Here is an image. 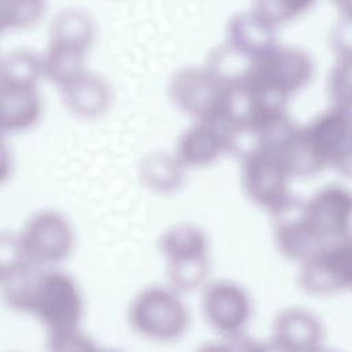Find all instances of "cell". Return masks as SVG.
Listing matches in <instances>:
<instances>
[{
	"label": "cell",
	"instance_id": "cell-15",
	"mask_svg": "<svg viewBox=\"0 0 352 352\" xmlns=\"http://www.w3.org/2000/svg\"><path fill=\"white\" fill-rule=\"evenodd\" d=\"M318 0H253L252 10L279 30L312 10Z\"/></svg>",
	"mask_w": 352,
	"mask_h": 352
},
{
	"label": "cell",
	"instance_id": "cell-2",
	"mask_svg": "<svg viewBox=\"0 0 352 352\" xmlns=\"http://www.w3.org/2000/svg\"><path fill=\"white\" fill-rule=\"evenodd\" d=\"M314 72L308 52L278 43L254 59L248 82L270 103L287 107V102L309 85Z\"/></svg>",
	"mask_w": 352,
	"mask_h": 352
},
{
	"label": "cell",
	"instance_id": "cell-17",
	"mask_svg": "<svg viewBox=\"0 0 352 352\" xmlns=\"http://www.w3.org/2000/svg\"><path fill=\"white\" fill-rule=\"evenodd\" d=\"M331 106L352 113V54L337 55L327 78Z\"/></svg>",
	"mask_w": 352,
	"mask_h": 352
},
{
	"label": "cell",
	"instance_id": "cell-4",
	"mask_svg": "<svg viewBox=\"0 0 352 352\" xmlns=\"http://www.w3.org/2000/svg\"><path fill=\"white\" fill-rule=\"evenodd\" d=\"M18 239L26 261L40 267H56L70 256L74 246L72 224L55 210L33 214L18 234Z\"/></svg>",
	"mask_w": 352,
	"mask_h": 352
},
{
	"label": "cell",
	"instance_id": "cell-9",
	"mask_svg": "<svg viewBox=\"0 0 352 352\" xmlns=\"http://www.w3.org/2000/svg\"><path fill=\"white\" fill-rule=\"evenodd\" d=\"M271 212L274 213L278 245L290 258L302 263L324 245L308 221L305 202L293 201L287 197Z\"/></svg>",
	"mask_w": 352,
	"mask_h": 352
},
{
	"label": "cell",
	"instance_id": "cell-1",
	"mask_svg": "<svg viewBox=\"0 0 352 352\" xmlns=\"http://www.w3.org/2000/svg\"><path fill=\"white\" fill-rule=\"evenodd\" d=\"M4 301L40 320L52 334L76 330L82 314L77 283L56 267L25 263L1 280Z\"/></svg>",
	"mask_w": 352,
	"mask_h": 352
},
{
	"label": "cell",
	"instance_id": "cell-18",
	"mask_svg": "<svg viewBox=\"0 0 352 352\" xmlns=\"http://www.w3.org/2000/svg\"><path fill=\"white\" fill-rule=\"evenodd\" d=\"M330 43L336 56L352 54V18L340 16L331 30Z\"/></svg>",
	"mask_w": 352,
	"mask_h": 352
},
{
	"label": "cell",
	"instance_id": "cell-22",
	"mask_svg": "<svg viewBox=\"0 0 352 352\" xmlns=\"http://www.w3.org/2000/svg\"><path fill=\"white\" fill-rule=\"evenodd\" d=\"M198 352H227L226 348L223 346L221 341L220 342H212V344H206L204 346H201L198 349Z\"/></svg>",
	"mask_w": 352,
	"mask_h": 352
},
{
	"label": "cell",
	"instance_id": "cell-11",
	"mask_svg": "<svg viewBox=\"0 0 352 352\" xmlns=\"http://www.w3.org/2000/svg\"><path fill=\"white\" fill-rule=\"evenodd\" d=\"M272 340L290 352H309L322 345V324L311 312L289 308L275 319Z\"/></svg>",
	"mask_w": 352,
	"mask_h": 352
},
{
	"label": "cell",
	"instance_id": "cell-21",
	"mask_svg": "<svg viewBox=\"0 0 352 352\" xmlns=\"http://www.w3.org/2000/svg\"><path fill=\"white\" fill-rule=\"evenodd\" d=\"M258 352H290L289 349H286L283 345L278 344L276 341L271 340L267 344H260V349Z\"/></svg>",
	"mask_w": 352,
	"mask_h": 352
},
{
	"label": "cell",
	"instance_id": "cell-5",
	"mask_svg": "<svg viewBox=\"0 0 352 352\" xmlns=\"http://www.w3.org/2000/svg\"><path fill=\"white\" fill-rule=\"evenodd\" d=\"M301 264L300 279L311 293L352 289V242L324 243Z\"/></svg>",
	"mask_w": 352,
	"mask_h": 352
},
{
	"label": "cell",
	"instance_id": "cell-12",
	"mask_svg": "<svg viewBox=\"0 0 352 352\" xmlns=\"http://www.w3.org/2000/svg\"><path fill=\"white\" fill-rule=\"evenodd\" d=\"M276 29L258 16L252 8L235 15L228 25V44L257 59L278 44Z\"/></svg>",
	"mask_w": 352,
	"mask_h": 352
},
{
	"label": "cell",
	"instance_id": "cell-14",
	"mask_svg": "<svg viewBox=\"0 0 352 352\" xmlns=\"http://www.w3.org/2000/svg\"><path fill=\"white\" fill-rule=\"evenodd\" d=\"M37 117L36 98L22 87H10L0 94V131H18Z\"/></svg>",
	"mask_w": 352,
	"mask_h": 352
},
{
	"label": "cell",
	"instance_id": "cell-8",
	"mask_svg": "<svg viewBox=\"0 0 352 352\" xmlns=\"http://www.w3.org/2000/svg\"><path fill=\"white\" fill-rule=\"evenodd\" d=\"M202 312L214 330L228 336L242 331L250 315V301L238 285L216 280L206 285L204 290Z\"/></svg>",
	"mask_w": 352,
	"mask_h": 352
},
{
	"label": "cell",
	"instance_id": "cell-13",
	"mask_svg": "<svg viewBox=\"0 0 352 352\" xmlns=\"http://www.w3.org/2000/svg\"><path fill=\"white\" fill-rule=\"evenodd\" d=\"M160 250L168 265L208 257V238L192 224H177L168 228L160 239Z\"/></svg>",
	"mask_w": 352,
	"mask_h": 352
},
{
	"label": "cell",
	"instance_id": "cell-10",
	"mask_svg": "<svg viewBox=\"0 0 352 352\" xmlns=\"http://www.w3.org/2000/svg\"><path fill=\"white\" fill-rule=\"evenodd\" d=\"M228 148L230 138L226 126L216 118L199 120L180 138L175 157L187 169L205 166Z\"/></svg>",
	"mask_w": 352,
	"mask_h": 352
},
{
	"label": "cell",
	"instance_id": "cell-23",
	"mask_svg": "<svg viewBox=\"0 0 352 352\" xmlns=\"http://www.w3.org/2000/svg\"><path fill=\"white\" fill-rule=\"evenodd\" d=\"M309 352H337V351H333V349H326V348H323V346L320 345V346H318V348H315V349H312V351H309Z\"/></svg>",
	"mask_w": 352,
	"mask_h": 352
},
{
	"label": "cell",
	"instance_id": "cell-16",
	"mask_svg": "<svg viewBox=\"0 0 352 352\" xmlns=\"http://www.w3.org/2000/svg\"><path fill=\"white\" fill-rule=\"evenodd\" d=\"M184 170L186 168L175 155H154L144 162L142 168V177L148 187L168 192L180 186V182H183L184 177Z\"/></svg>",
	"mask_w": 352,
	"mask_h": 352
},
{
	"label": "cell",
	"instance_id": "cell-7",
	"mask_svg": "<svg viewBox=\"0 0 352 352\" xmlns=\"http://www.w3.org/2000/svg\"><path fill=\"white\" fill-rule=\"evenodd\" d=\"M290 173L278 154L257 150L243 158L242 184L256 204L272 210L287 198Z\"/></svg>",
	"mask_w": 352,
	"mask_h": 352
},
{
	"label": "cell",
	"instance_id": "cell-19",
	"mask_svg": "<svg viewBox=\"0 0 352 352\" xmlns=\"http://www.w3.org/2000/svg\"><path fill=\"white\" fill-rule=\"evenodd\" d=\"M221 344L227 352H258L260 349V344L243 334V331L223 336Z\"/></svg>",
	"mask_w": 352,
	"mask_h": 352
},
{
	"label": "cell",
	"instance_id": "cell-3",
	"mask_svg": "<svg viewBox=\"0 0 352 352\" xmlns=\"http://www.w3.org/2000/svg\"><path fill=\"white\" fill-rule=\"evenodd\" d=\"M128 322L150 341L172 342L184 336L190 315L180 292L172 286H150L131 301Z\"/></svg>",
	"mask_w": 352,
	"mask_h": 352
},
{
	"label": "cell",
	"instance_id": "cell-20",
	"mask_svg": "<svg viewBox=\"0 0 352 352\" xmlns=\"http://www.w3.org/2000/svg\"><path fill=\"white\" fill-rule=\"evenodd\" d=\"M340 12V16L352 18V0H330Z\"/></svg>",
	"mask_w": 352,
	"mask_h": 352
},
{
	"label": "cell",
	"instance_id": "cell-6",
	"mask_svg": "<svg viewBox=\"0 0 352 352\" xmlns=\"http://www.w3.org/2000/svg\"><path fill=\"white\" fill-rule=\"evenodd\" d=\"M308 221L323 243L352 242V191L327 187L305 202Z\"/></svg>",
	"mask_w": 352,
	"mask_h": 352
}]
</instances>
